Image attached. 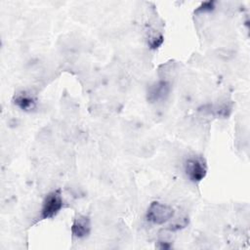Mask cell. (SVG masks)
<instances>
[{"label": "cell", "mask_w": 250, "mask_h": 250, "mask_svg": "<svg viewBox=\"0 0 250 250\" xmlns=\"http://www.w3.org/2000/svg\"><path fill=\"white\" fill-rule=\"evenodd\" d=\"M175 215L174 209L164 203L152 201L146 213V219L154 225H163L172 220Z\"/></svg>", "instance_id": "6da1fadb"}, {"label": "cell", "mask_w": 250, "mask_h": 250, "mask_svg": "<svg viewBox=\"0 0 250 250\" xmlns=\"http://www.w3.org/2000/svg\"><path fill=\"white\" fill-rule=\"evenodd\" d=\"M185 174L192 183L201 182L207 174V165L201 156H189L184 163Z\"/></svg>", "instance_id": "7a4b0ae2"}, {"label": "cell", "mask_w": 250, "mask_h": 250, "mask_svg": "<svg viewBox=\"0 0 250 250\" xmlns=\"http://www.w3.org/2000/svg\"><path fill=\"white\" fill-rule=\"evenodd\" d=\"M171 86L169 82L160 80L151 84L147 89V101L150 103H158L166 100L170 94Z\"/></svg>", "instance_id": "277c9868"}, {"label": "cell", "mask_w": 250, "mask_h": 250, "mask_svg": "<svg viewBox=\"0 0 250 250\" xmlns=\"http://www.w3.org/2000/svg\"><path fill=\"white\" fill-rule=\"evenodd\" d=\"M62 207H63V199H62L61 190L57 189L49 192L45 196L42 202L40 219L41 220L53 219L60 213Z\"/></svg>", "instance_id": "3957f363"}, {"label": "cell", "mask_w": 250, "mask_h": 250, "mask_svg": "<svg viewBox=\"0 0 250 250\" xmlns=\"http://www.w3.org/2000/svg\"><path fill=\"white\" fill-rule=\"evenodd\" d=\"M71 234L73 237L82 239L87 237L91 232V221L86 215H77L70 227Z\"/></svg>", "instance_id": "5b68a950"}, {"label": "cell", "mask_w": 250, "mask_h": 250, "mask_svg": "<svg viewBox=\"0 0 250 250\" xmlns=\"http://www.w3.org/2000/svg\"><path fill=\"white\" fill-rule=\"evenodd\" d=\"M162 43H163V36L160 33H158L156 31H152V32L148 33L147 44L149 45V47L151 49L158 48Z\"/></svg>", "instance_id": "52a82bcc"}, {"label": "cell", "mask_w": 250, "mask_h": 250, "mask_svg": "<svg viewBox=\"0 0 250 250\" xmlns=\"http://www.w3.org/2000/svg\"><path fill=\"white\" fill-rule=\"evenodd\" d=\"M14 103L18 107L24 111H30L34 109L36 106L35 98L25 91L17 93L14 98Z\"/></svg>", "instance_id": "8992f818"}]
</instances>
